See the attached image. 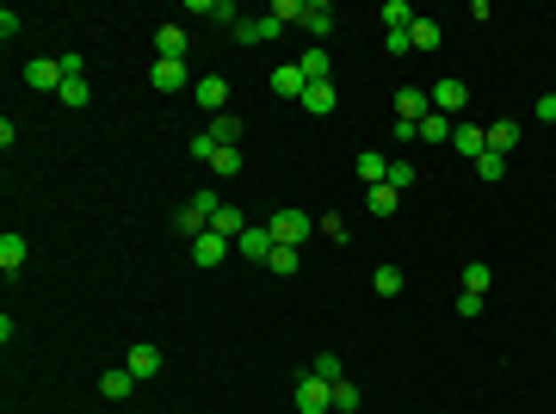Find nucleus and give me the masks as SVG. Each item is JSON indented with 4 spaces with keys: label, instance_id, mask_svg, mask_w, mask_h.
Listing matches in <instances>:
<instances>
[{
    "label": "nucleus",
    "instance_id": "nucleus-1",
    "mask_svg": "<svg viewBox=\"0 0 556 414\" xmlns=\"http://www.w3.org/2000/svg\"><path fill=\"white\" fill-rule=\"evenodd\" d=\"M328 409H334V384L309 371V378L297 384V414H328Z\"/></svg>",
    "mask_w": 556,
    "mask_h": 414
},
{
    "label": "nucleus",
    "instance_id": "nucleus-2",
    "mask_svg": "<svg viewBox=\"0 0 556 414\" xmlns=\"http://www.w3.org/2000/svg\"><path fill=\"white\" fill-rule=\"evenodd\" d=\"M266 229H273L278 248H303V242H309V217H303V211H278Z\"/></svg>",
    "mask_w": 556,
    "mask_h": 414
},
{
    "label": "nucleus",
    "instance_id": "nucleus-3",
    "mask_svg": "<svg viewBox=\"0 0 556 414\" xmlns=\"http://www.w3.org/2000/svg\"><path fill=\"white\" fill-rule=\"evenodd\" d=\"M62 62L56 56H37V62H25V87H37V93H62Z\"/></svg>",
    "mask_w": 556,
    "mask_h": 414
},
{
    "label": "nucleus",
    "instance_id": "nucleus-4",
    "mask_svg": "<svg viewBox=\"0 0 556 414\" xmlns=\"http://www.w3.org/2000/svg\"><path fill=\"white\" fill-rule=\"evenodd\" d=\"M186 81H192V68H186V62H167V56H155V68H148V87H155V93H179Z\"/></svg>",
    "mask_w": 556,
    "mask_h": 414
},
{
    "label": "nucleus",
    "instance_id": "nucleus-5",
    "mask_svg": "<svg viewBox=\"0 0 556 414\" xmlns=\"http://www.w3.org/2000/svg\"><path fill=\"white\" fill-rule=\"evenodd\" d=\"M192 93H198V106H204L210 118H223V112H229V81H223V75H204V81H192Z\"/></svg>",
    "mask_w": 556,
    "mask_h": 414
},
{
    "label": "nucleus",
    "instance_id": "nucleus-6",
    "mask_svg": "<svg viewBox=\"0 0 556 414\" xmlns=\"http://www.w3.org/2000/svg\"><path fill=\"white\" fill-rule=\"evenodd\" d=\"M426 100H433V112H445V118H457V112L470 106L464 81H451V75H445V81H433V93H426Z\"/></svg>",
    "mask_w": 556,
    "mask_h": 414
},
{
    "label": "nucleus",
    "instance_id": "nucleus-7",
    "mask_svg": "<svg viewBox=\"0 0 556 414\" xmlns=\"http://www.w3.org/2000/svg\"><path fill=\"white\" fill-rule=\"evenodd\" d=\"M229 254H235V242H229V235H217V229H204V235L192 242V260H198V267H223Z\"/></svg>",
    "mask_w": 556,
    "mask_h": 414
},
{
    "label": "nucleus",
    "instance_id": "nucleus-8",
    "mask_svg": "<svg viewBox=\"0 0 556 414\" xmlns=\"http://www.w3.org/2000/svg\"><path fill=\"white\" fill-rule=\"evenodd\" d=\"M124 371H131L137 384H148V378H161V346H148V340H137V346L124 353Z\"/></svg>",
    "mask_w": 556,
    "mask_h": 414
},
{
    "label": "nucleus",
    "instance_id": "nucleus-9",
    "mask_svg": "<svg viewBox=\"0 0 556 414\" xmlns=\"http://www.w3.org/2000/svg\"><path fill=\"white\" fill-rule=\"evenodd\" d=\"M297 106H303V112H309V118H328V112H334V106H340V93H334V81H309V87H303V100H297Z\"/></svg>",
    "mask_w": 556,
    "mask_h": 414
},
{
    "label": "nucleus",
    "instance_id": "nucleus-10",
    "mask_svg": "<svg viewBox=\"0 0 556 414\" xmlns=\"http://www.w3.org/2000/svg\"><path fill=\"white\" fill-rule=\"evenodd\" d=\"M451 142H457V155H464L470 167L488 155V131H482V124H457V131H451Z\"/></svg>",
    "mask_w": 556,
    "mask_h": 414
},
{
    "label": "nucleus",
    "instance_id": "nucleus-11",
    "mask_svg": "<svg viewBox=\"0 0 556 414\" xmlns=\"http://www.w3.org/2000/svg\"><path fill=\"white\" fill-rule=\"evenodd\" d=\"M273 248H278V242H273V229H266V223H254V229L235 242V254H248V260H260V267L273 260Z\"/></svg>",
    "mask_w": 556,
    "mask_h": 414
},
{
    "label": "nucleus",
    "instance_id": "nucleus-12",
    "mask_svg": "<svg viewBox=\"0 0 556 414\" xmlns=\"http://www.w3.org/2000/svg\"><path fill=\"white\" fill-rule=\"evenodd\" d=\"M278 31H284V25H278L273 12H260V19H242V25H235V37H242V44H273Z\"/></svg>",
    "mask_w": 556,
    "mask_h": 414
},
{
    "label": "nucleus",
    "instance_id": "nucleus-13",
    "mask_svg": "<svg viewBox=\"0 0 556 414\" xmlns=\"http://www.w3.org/2000/svg\"><path fill=\"white\" fill-rule=\"evenodd\" d=\"M303 87H309V75H303L297 62H284V68H273V93H278V100H303Z\"/></svg>",
    "mask_w": 556,
    "mask_h": 414
},
{
    "label": "nucleus",
    "instance_id": "nucleus-14",
    "mask_svg": "<svg viewBox=\"0 0 556 414\" xmlns=\"http://www.w3.org/2000/svg\"><path fill=\"white\" fill-rule=\"evenodd\" d=\"M186 12H204L210 25H242V12H235V0H186Z\"/></svg>",
    "mask_w": 556,
    "mask_h": 414
},
{
    "label": "nucleus",
    "instance_id": "nucleus-15",
    "mask_svg": "<svg viewBox=\"0 0 556 414\" xmlns=\"http://www.w3.org/2000/svg\"><path fill=\"white\" fill-rule=\"evenodd\" d=\"M303 31H309V37H328V31H334V6H328V0H303Z\"/></svg>",
    "mask_w": 556,
    "mask_h": 414
},
{
    "label": "nucleus",
    "instance_id": "nucleus-16",
    "mask_svg": "<svg viewBox=\"0 0 556 414\" xmlns=\"http://www.w3.org/2000/svg\"><path fill=\"white\" fill-rule=\"evenodd\" d=\"M155 56L186 62V25H161V31H155Z\"/></svg>",
    "mask_w": 556,
    "mask_h": 414
},
{
    "label": "nucleus",
    "instance_id": "nucleus-17",
    "mask_svg": "<svg viewBox=\"0 0 556 414\" xmlns=\"http://www.w3.org/2000/svg\"><path fill=\"white\" fill-rule=\"evenodd\" d=\"M131 390H137V378H131V371H124V365H112V371H106V378H99V396H106V402H124V396H131Z\"/></svg>",
    "mask_w": 556,
    "mask_h": 414
},
{
    "label": "nucleus",
    "instance_id": "nucleus-18",
    "mask_svg": "<svg viewBox=\"0 0 556 414\" xmlns=\"http://www.w3.org/2000/svg\"><path fill=\"white\" fill-rule=\"evenodd\" d=\"M19 267H25V235H12V229H6V235H0V273L19 278Z\"/></svg>",
    "mask_w": 556,
    "mask_h": 414
},
{
    "label": "nucleus",
    "instance_id": "nucleus-19",
    "mask_svg": "<svg viewBox=\"0 0 556 414\" xmlns=\"http://www.w3.org/2000/svg\"><path fill=\"white\" fill-rule=\"evenodd\" d=\"M488 148H495V155H513V148H520V124H513V118L488 124Z\"/></svg>",
    "mask_w": 556,
    "mask_h": 414
},
{
    "label": "nucleus",
    "instance_id": "nucleus-20",
    "mask_svg": "<svg viewBox=\"0 0 556 414\" xmlns=\"http://www.w3.org/2000/svg\"><path fill=\"white\" fill-rule=\"evenodd\" d=\"M297 68H303L309 81H328V75H334V62H328V50H322V44H309V56H297Z\"/></svg>",
    "mask_w": 556,
    "mask_h": 414
},
{
    "label": "nucleus",
    "instance_id": "nucleus-21",
    "mask_svg": "<svg viewBox=\"0 0 556 414\" xmlns=\"http://www.w3.org/2000/svg\"><path fill=\"white\" fill-rule=\"evenodd\" d=\"M409 44H415V50H439V44H445V31H439L433 19H415V25H409Z\"/></svg>",
    "mask_w": 556,
    "mask_h": 414
},
{
    "label": "nucleus",
    "instance_id": "nucleus-22",
    "mask_svg": "<svg viewBox=\"0 0 556 414\" xmlns=\"http://www.w3.org/2000/svg\"><path fill=\"white\" fill-rule=\"evenodd\" d=\"M210 142H217V148H235V142H242V118H229V112L210 118Z\"/></svg>",
    "mask_w": 556,
    "mask_h": 414
},
{
    "label": "nucleus",
    "instance_id": "nucleus-23",
    "mask_svg": "<svg viewBox=\"0 0 556 414\" xmlns=\"http://www.w3.org/2000/svg\"><path fill=\"white\" fill-rule=\"evenodd\" d=\"M451 131H457V124H451L445 112H426V118H420V142H451Z\"/></svg>",
    "mask_w": 556,
    "mask_h": 414
},
{
    "label": "nucleus",
    "instance_id": "nucleus-24",
    "mask_svg": "<svg viewBox=\"0 0 556 414\" xmlns=\"http://www.w3.org/2000/svg\"><path fill=\"white\" fill-rule=\"evenodd\" d=\"M359 179H365V186H384V179H390V161L365 148V155H359Z\"/></svg>",
    "mask_w": 556,
    "mask_h": 414
},
{
    "label": "nucleus",
    "instance_id": "nucleus-25",
    "mask_svg": "<svg viewBox=\"0 0 556 414\" xmlns=\"http://www.w3.org/2000/svg\"><path fill=\"white\" fill-rule=\"evenodd\" d=\"M377 19H384L390 31H409V25H415V12H409V0H384V12H377Z\"/></svg>",
    "mask_w": 556,
    "mask_h": 414
},
{
    "label": "nucleus",
    "instance_id": "nucleus-26",
    "mask_svg": "<svg viewBox=\"0 0 556 414\" xmlns=\"http://www.w3.org/2000/svg\"><path fill=\"white\" fill-rule=\"evenodd\" d=\"M210 173H217V179H235V173H242V148H217V155H210Z\"/></svg>",
    "mask_w": 556,
    "mask_h": 414
},
{
    "label": "nucleus",
    "instance_id": "nucleus-27",
    "mask_svg": "<svg viewBox=\"0 0 556 414\" xmlns=\"http://www.w3.org/2000/svg\"><path fill=\"white\" fill-rule=\"evenodd\" d=\"M87 100H93V87H87V75H75V81H62V106H75V112H81Z\"/></svg>",
    "mask_w": 556,
    "mask_h": 414
},
{
    "label": "nucleus",
    "instance_id": "nucleus-28",
    "mask_svg": "<svg viewBox=\"0 0 556 414\" xmlns=\"http://www.w3.org/2000/svg\"><path fill=\"white\" fill-rule=\"evenodd\" d=\"M266 267H273L278 278H290L297 267H303V254H297V248H273V260H266Z\"/></svg>",
    "mask_w": 556,
    "mask_h": 414
},
{
    "label": "nucleus",
    "instance_id": "nucleus-29",
    "mask_svg": "<svg viewBox=\"0 0 556 414\" xmlns=\"http://www.w3.org/2000/svg\"><path fill=\"white\" fill-rule=\"evenodd\" d=\"M476 173H482L488 186H495V179H507V155H495V148H488V155L476 161Z\"/></svg>",
    "mask_w": 556,
    "mask_h": 414
},
{
    "label": "nucleus",
    "instance_id": "nucleus-30",
    "mask_svg": "<svg viewBox=\"0 0 556 414\" xmlns=\"http://www.w3.org/2000/svg\"><path fill=\"white\" fill-rule=\"evenodd\" d=\"M266 12H273L278 25H303V0H273Z\"/></svg>",
    "mask_w": 556,
    "mask_h": 414
},
{
    "label": "nucleus",
    "instance_id": "nucleus-31",
    "mask_svg": "<svg viewBox=\"0 0 556 414\" xmlns=\"http://www.w3.org/2000/svg\"><path fill=\"white\" fill-rule=\"evenodd\" d=\"M384 297H402V267H377V278H371Z\"/></svg>",
    "mask_w": 556,
    "mask_h": 414
},
{
    "label": "nucleus",
    "instance_id": "nucleus-32",
    "mask_svg": "<svg viewBox=\"0 0 556 414\" xmlns=\"http://www.w3.org/2000/svg\"><path fill=\"white\" fill-rule=\"evenodd\" d=\"M384 186H390V192H409V186H415V167H409V161H390V179H384Z\"/></svg>",
    "mask_w": 556,
    "mask_h": 414
},
{
    "label": "nucleus",
    "instance_id": "nucleus-33",
    "mask_svg": "<svg viewBox=\"0 0 556 414\" xmlns=\"http://www.w3.org/2000/svg\"><path fill=\"white\" fill-rule=\"evenodd\" d=\"M309 371H315V378H328V384H340V378H346V365H340V359H334V353H322V359H315V365H309Z\"/></svg>",
    "mask_w": 556,
    "mask_h": 414
},
{
    "label": "nucleus",
    "instance_id": "nucleus-34",
    "mask_svg": "<svg viewBox=\"0 0 556 414\" xmlns=\"http://www.w3.org/2000/svg\"><path fill=\"white\" fill-rule=\"evenodd\" d=\"M353 409H359V390L340 378V384H334V414H353Z\"/></svg>",
    "mask_w": 556,
    "mask_h": 414
},
{
    "label": "nucleus",
    "instance_id": "nucleus-35",
    "mask_svg": "<svg viewBox=\"0 0 556 414\" xmlns=\"http://www.w3.org/2000/svg\"><path fill=\"white\" fill-rule=\"evenodd\" d=\"M488 284H495L488 267H464V291H482V297H488Z\"/></svg>",
    "mask_w": 556,
    "mask_h": 414
},
{
    "label": "nucleus",
    "instance_id": "nucleus-36",
    "mask_svg": "<svg viewBox=\"0 0 556 414\" xmlns=\"http://www.w3.org/2000/svg\"><path fill=\"white\" fill-rule=\"evenodd\" d=\"M192 211H198V217H204V223H210V217H217V211H223V198H217V192H192Z\"/></svg>",
    "mask_w": 556,
    "mask_h": 414
},
{
    "label": "nucleus",
    "instance_id": "nucleus-37",
    "mask_svg": "<svg viewBox=\"0 0 556 414\" xmlns=\"http://www.w3.org/2000/svg\"><path fill=\"white\" fill-rule=\"evenodd\" d=\"M402 204V192H390V186H371V211L384 217V211H396Z\"/></svg>",
    "mask_w": 556,
    "mask_h": 414
},
{
    "label": "nucleus",
    "instance_id": "nucleus-38",
    "mask_svg": "<svg viewBox=\"0 0 556 414\" xmlns=\"http://www.w3.org/2000/svg\"><path fill=\"white\" fill-rule=\"evenodd\" d=\"M173 223H179V229H186V235H192V242H198V235H204V229H210V223H204V217H198V211H192V204H186V211H179V217H173Z\"/></svg>",
    "mask_w": 556,
    "mask_h": 414
},
{
    "label": "nucleus",
    "instance_id": "nucleus-39",
    "mask_svg": "<svg viewBox=\"0 0 556 414\" xmlns=\"http://www.w3.org/2000/svg\"><path fill=\"white\" fill-rule=\"evenodd\" d=\"M19 31H25V19H19V12H12V6H6V12H0V37H6V44H12V37H19Z\"/></svg>",
    "mask_w": 556,
    "mask_h": 414
},
{
    "label": "nucleus",
    "instance_id": "nucleus-40",
    "mask_svg": "<svg viewBox=\"0 0 556 414\" xmlns=\"http://www.w3.org/2000/svg\"><path fill=\"white\" fill-rule=\"evenodd\" d=\"M457 315H482V291H457Z\"/></svg>",
    "mask_w": 556,
    "mask_h": 414
},
{
    "label": "nucleus",
    "instance_id": "nucleus-41",
    "mask_svg": "<svg viewBox=\"0 0 556 414\" xmlns=\"http://www.w3.org/2000/svg\"><path fill=\"white\" fill-rule=\"evenodd\" d=\"M384 50H390V56H409L415 44H409V31H390V37H384Z\"/></svg>",
    "mask_w": 556,
    "mask_h": 414
},
{
    "label": "nucleus",
    "instance_id": "nucleus-42",
    "mask_svg": "<svg viewBox=\"0 0 556 414\" xmlns=\"http://www.w3.org/2000/svg\"><path fill=\"white\" fill-rule=\"evenodd\" d=\"M192 155H198V161H210V155H217V142H210V131H198V137H192Z\"/></svg>",
    "mask_w": 556,
    "mask_h": 414
},
{
    "label": "nucleus",
    "instance_id": "nucleus-43",
    "mask_svg": "<svg viewBox=\"0 0 556 414\" xmlns=\"http://www.w3.org/2000/svg\"><path fill=\"white\" fill-rule=\"evenodd\" d=\"M538 118H544V124H556V93H544V100H538Z\"/></svg>",
    "mask_w": 556,
    "mask_h": 414
}]
</instances>
